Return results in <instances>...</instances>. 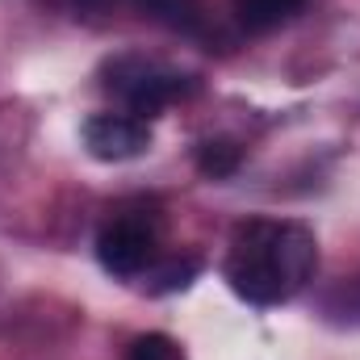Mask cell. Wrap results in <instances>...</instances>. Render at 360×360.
Returning <instances> with one entry per match:
<instances>
[{"label": "cell", "instance_id": "6da1fadb", "mask_svg": "<svg viewBox=\"0 0 360 360\" xmlns=\"http://www.w3.org/2000/svg\"><path fill=\"white\" fill-rule=\"evenodd\" d=\"M314 264H319V248L302 222L252 218L235 226L222 276L243 302L276 306L289 302L314 276Z\"/></svg>", "mask_w": 360, "mask_h": 360}, {"label": "cell", "instance_id": "7a4b0ae2", "mask_svg": "<svg viewBox=\"0 0 360 360\" xmlns=\"http://www.w3.org/2000/svg\"><path fill=\"white\" fill-rule=\"evenodd\" d=\"M109 89L130 105L134 117L151 122V117H160L164 105H172L176 96H184L188 84H184L180 72H168V68H160V63H151V59L126 55V59L109 63Z\"/></svg>", "mask_w": 360, "mask_h": 360}, {"label": "cell", "instance_id": "3957f363", "mask_svg": "<svg viewBox=\"0 0 360 360\" xmlns=\"http://www.w3.org/2000/svg\"><path fill=\"white\" fill-rule=\"evenodd\" d=\"M151 256H155V231L139 214H122L96 235V260L113 276H139L151 264Z\"/></svg>", "mask_w": 360, "mask_h": 360}, {"label": "cell", "instance_id": "277c9868", "mask_svg": "<svg viewBox=\"0 0 360 360\" xmlns=\"http://www.w3.org/2000/svg\"><path fill=\"white\" fill-rule=\"evenodd\" d=\"M84 147L105 164H122L151 147V130L134 113H92L84 122Z\"/></svg>", "mask_w": 360, "mask_h": 360}, {"label": "cell", "instance_id": "5b68a950", "mask_svg": "<svg viewBox=\"0 0 360 360\" xmlns=\"http://www.w3.org/2000/svg\"><path fill=\"white\" fill-rule=\"evenodd\" d=\"M302 4H306V0H235V17H239L243 30L264 34V30L285 25L289 17H297Z\"/></svg>", "mask_w": 360, "mask_h": 360}, {"label": "cell", "instance_id": "8992f818", "mask_svg": "<svg viewBox=\"0 0 360 360\" xmlns=\"http://www.w3.org/2000/svg\"><path fill=\"white\" fill-rule=\"evenodd\" d=\"M139 8L147 17H155L160 25L180 30V34H201L205 30V8L201 0H139Z\"/></svg>", "mask_w": 360, "mask_h": 360}, {"label": "cell", "instance_id": "52a82bcc", "mask_svg": "<svg viewBox=\"0 0 360 360\" xmlns=\"http://www.w3.org/2000/svg\"><path fill=\"white\" fill-rule=\"evenodd\" d=\"M197 168L214 180L231 176V172L239 168V147H235V143H222V139H218V143H201V147H197Z\"/></svg>", "mask_w": 360, "mask_h": 360}, {"label": "cell", "instance_id": "ba28073f", "mask_svg": "<svg viewBox=\"0 0 360 360\" xmlns=\"http://www.w3.org/2000/svg\"><path fill=\"white\" fill-rule=\"evenodd\" d=\"M327 314H335L340 323H360V276L344 281V285L327 297Z\"/></svg>", "mask_w": 360, "mask_h": 360}, {"label": "cell", "instance_id": "9c48e42d", "mask_svg": "<svg viewBox=\"0 0 360 360\" xmlns=\"http://www.w3.org/2000/svg\"><path fill=\"white\" fill-rule=\"evenodd\" d=\"M197 272H201V264H197L193 256H184V260H172V264H164V269L155 272V281H160V285H155V293H172V289H184V285H188V281H193Z\"/></svg>", "mask_w": 360, "mask_h": 360}, {"label": "cell", "instance_id": "30bf717a", "mask_svg": "<svg viewBox=\"0 0 360 360\" xmlns=\"http://www.w3.org/2000/svg\"><path fill=\"white\" fill-rule=\"evenodd\" d=\"M126 360H180V348L168 335H139Z\"/></svg>", "mask_w": 360, "mask_h": 360}, {"label": "cell", "instance_id": "8fae6325", "mask_svg": "<svg viewBox=\"0 0 360 360\" xmlns=\"http://www.w3.org/2000/svg\"><path fill=\"white\" fill-rule=\"evenodd\" d=\"M76 4H80V8H105L109 0H76Z\"/></svg>", "mask_w": 360, "mask_h": 360}]
</instances>
